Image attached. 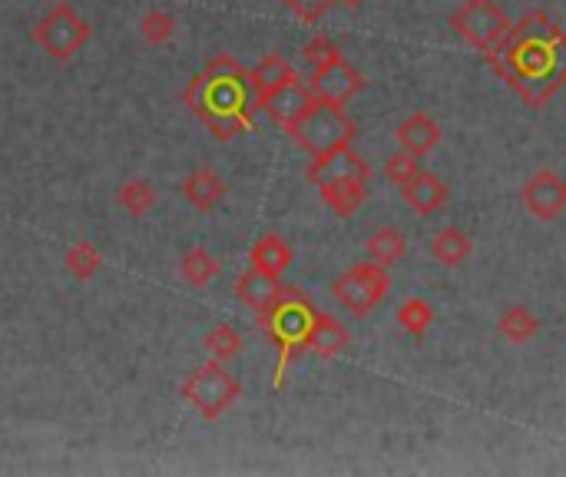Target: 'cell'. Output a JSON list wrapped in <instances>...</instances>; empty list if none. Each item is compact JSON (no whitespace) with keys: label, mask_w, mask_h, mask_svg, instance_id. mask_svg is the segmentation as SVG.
Masks as SVG:
<instances>
[{"label":"cell","mask_w":566,"mask_h":477,"mask_svg":"<svg viewBox=\"0 0 566 477\" xmlns=\"http://www.w3.org/2000/svg\"><path fill=\"white\" fill-rule=\"evenodd\" d=\"M312 106H315V96H312V90H308V80L295 76V80H289L285 86H279L272 96H265L255 110H265L272 123H279L285 133H292V129L298 126V120H302Z\"/></svg>","instance_id":"11"},{"label":"cell","mask_w":566,"mask_h":477,"mask_svg":"<svg viewBox=\"0 0 566 477\" xmlns=\"http://www.w3.org/2000/svg\"><path fill=\"white\" fill-rule=\"evenodd\" d=\"M295 76H298V73L292 70V63H289L282 53H269V56H262V63L249 70V86H252V96H255V103H252V106H259L265 96H272L279 86H285V83H289V80H295Z\"/></svg>","instance_id":"17"},{"label":"cell","mask_w":566,"mask_h":477,"mask_svg":"<svg viewBox=\"0 0 566 477\" xmlns=\"http://www.w3.org/2000/svg\"><path fill=\"white\" fill-rule=\"evenodd\" d=\"M521 196H524L527 212L534 219H541V222H554V219H560L566 212V179L560 173H554V169L534 173L524 183Z\"/></svg>","instance_id":"10"},{"label":"cell","mask_w":566,"mask_h":477,"mask_svg":"<svg viewBox=\"0 0 566 477\" xmlns=\"http://www.w3.org/2000/svg\"><path fill=\"white\" fill-rule=\"evenodd\" d=\"M179 276L192 286V289H206L216 276H219V259L206 249V246H192L182 262H179Z\"/></svg>","instance_id":"24"},{"label":"cell","mask_w":566,"mask_h":477,"mask_svg":"<svg viewBox=\"0 0 566 477\" xmlns=\"http://www.w3.org/2000/svg\"><path fill=\"white\" fill-rule=\"evenodd\" d=\"M488 56L521 93L527 83H544V93L551 96L566 83V37L547 13H531L521 27H511L507 40Z\"/></svg>","instance_id":"1"},{"label":"cell","mask_w":566,"mask_h":477,"mask_svg":"<svg viewBox=\"0 0 566 477\" xmlns=\"http://www.w3.org/2000/svg\"><path fill=\"white\" fill-rule=\"evenodd\" d=\"M182 398L206 418L216 422L222 418L239 398H242V385L235 375L226 372V362H206L199 369H192L182 382Z\"/></svg>","instance_id":"4"},{"label":"cell","mask_w":566,"mask_h":477,"mask_svg":"<svg viewBox=\"0 0 566 477\" xmlns=\"http://www.w3.org/2000/svg\"><path fill=\"white\" fill-rule=\"evenodd\" d=\"M63 269L76 279V282H90L99 269H103V256L90 239H76L66 252H63Z\"/></svg>","instance_id":"23"},{"label":"cell","mask_w":566,"mask_h":477,"mask_svg":"<svg viewBox=\"0 0 566 477\" xmlns=\"http://www.w3.org/2000/svg\"><path fill=\"white\" fill-rule=\"evenodd\" d=\"M302 56H305L312 66H318V63H328V60L342 56V50H338V43H335V40H328L325 33H318V37H312V40L302 46Z\"/></svg>","instance_id":"31"},{"label":"cell","mask_w":566,"mask_h":477,"mask_svg":"<svg viewBox=\"0 0 566 477\" xmlns=\"http://www.w3.org/2000/svg\"><path fill=\"white\" fill-rule=\"evenodd\" d=\"M202 345H206L209 359H216V362H232V359L242 352V335H239V329H235V325L219 322L216 329H209V332H206Z\"/></svg>","instance_id":"27"},{"label":"cell","mask_w":566,"mask_h":477,"mask_svg":"<svg viewBox=\"0 0 566 477\" xmlns=\"http://www.w3.org/2000/svg\"><path fill=\"white\" fill-rule=\"evenodd\" d=\"M451 27L471 46H478L484 53H494L511 33V17L494 0H468L461 10L451 13Z\"/></svg>","instance_id":"8"},{"label":"cell","mask_w":566,"mask_h":477,"mask_svg":"<svg viewBox=\"0 0 566 477\" xmlns=\"http://www.w3.org/2000/svg\"><path fill=\"white\" fill-rule=\"evenodd\" d=\"M338 0H285V7L302 20V23H318Z\"/></svg>","instance_id":"32"},{"label":"cell","mask_w":566,"mask_h":477,"mask_svg":"<svg viewBox=\"0 0 566 477\" xmlns=\"http://www.w3.org/2000/svg\"><path fill=\"white\" fill-rule=\"evenodd\" d=\"M497 332H501L507 342H514V345H524V342H531V339L541 332V319H537L531 309H524V305H514V309H507V312L497 319Z\"/></svg>","instance_id":"25"},{"label":"cell","mask_w":566,"mask_h":477,"mask_svg":"<svg viewBox=\"0 0 566 477\" xmlns=\"http://www.w3.org/2000/svg\"><path fill=\"white\" fill-rule=\"evenodd\" d=\"M249 262L269 276H282L292 266V246L279 236V232H265L252 242Z\"/></svg>","instance_id":"20"},{"label":"cell","mask_w":566,"mask_h":477,"mask_svg":"<svg viewBox=\"0 0 566 477\" xmlns=\"http://www.w3.org/2000/svg\"><path fill=\"white\" fill-rule=\"evenodd\" d=\"M401 196H405V203H408L418 216H434V212L448 203L451 189H448V183H444L438 173H424V169H421L411 183L401 186Z\"/></svg>","instance_id":"15"},{"label":"cell","mask_w":566,"mask_h":477,"mask_svg":"<svg viewBox=\"0 0 566 477\" xmlns=\"http://www.w3.org/2000/svg\"><path fill=\"white\" fill-rule=\"evenodd\" d=\"M249 70L229 56L219 53L209 60L202 73H196L186 86V106L209 126L216 139H232L245 129H252V110H249Z\"/></svg>","instance_id":"2"},{"label":"cell","mask_w":566,"mask_h":477,"mask_svg":"<svg viewBox=\"0 0 566 477\" xmlns=\"http://www.w3.org/2000/svg\"><path fill=\"white\" fill-rule=\"evenodd\" d=\"M391 289V276L388 266L378 262H358L352 269H345L335 282H332V299L348 309L355 319H368L375 312V305L388 295Z\"/></svg>","instance_id":"7"},{"label":"cell","mask_w":566,"mask_h":477,"mask_svg":"<svg viewBox=\"0 0 566 477\" xmlns=\"http://www.w3.org/2000/svg\"><path fill=\"white\" fill-rule=\"evenodd\" d=\"M315 305L298 292V289H285V295L275 302V309H269L265 315H259V329L279 345V365H275V388H282L285 372L295 359H302L308 352V329L315 322Z\"/></svg>","instance_id":"3"},{"label":"cell","mask_w":566,"mask_h":477,"mask_svg":"<svg viewBox=\"0 0 566 477\" xmlns=\"http://www.w3.org/2000/svg\"><path fill=\"white\" fill-rule=\"evenodd\" d=\"M368 176H371V166L352 146H338L322 156H312V166H308V183H315V186H328L338 179H365L368 183Z\"/></svg>","instance_id":"12"},{"label":"cell","mask_w":566,"mask_h":477,"mask_svg":"<svg viewBox=\"0 0 566 477\" xmlns=\"http://www.w3.org/2000/svg\"><path fill=\"white\" fill-rule=\"evenodd\" d=\"M90 33H93L90 20H86L73 3L60 0V3H53V7L36 20V27H33V43H36L46 56H53V60H70V56H76V53L90 43Z\"/></svg>","instance_id":"5"},{"label":"cell","mask_w":566,"mask_h":477,"mask_svg":"<svg viewBox=\"0 0 566 477\" xmlns=\"http://www.w3.org/2000/svg\"><path fill=\"white\" fill-rule=\"evenodd\" d=\"M385 173H388V179H391L395 186H405V183H411V179L421 173V156H415V153H408V149H398V153L388 156Z\"/></svg>","instance_id":"30"},{"label":"cell","mask_w":566,"mask_h":477,"mask_svg":"<svg viewBox=\"0 0 566 477\" xmlns=\"http://www.w3.org/2000/svg\"><path fill=\"white\" fill-rule=\"evenodd\" d=\"M398 322H401V329H405L408 335L421 339V335H428V329L434 325V309H431L424 299H408V302H401V309H398Z\"/></svg>","instance_id":"29"},{"label":"cell","mask_w":566,"mask_h":477,"mask_svg":"<svg viewBox=\"0 0 566 477\" xmlns=\"http://www.w3.org/2000/svg\"><path fill=\"white\" fill-rule=\"evenodd\" d=\"M348 342H352L348 329H345L335 315L318 312L315 322H312V329H308V342H305V345H308V352H315L318 359L332 362V359H338V355L348 349Z\"/></svg>","instance_id":"16"},{"label":"cell","mask_w":566,"mask_h":477,"mask_svg":"<svg viewBox=\"0 0 566 477\" xmlns=\"http://www.w3.org/2000/svg\"><path fill=\"white\" fill-rule=\"evenodd\" d=\"M395 139H398L401 149H408L415 156H428L441 143V126L428 113H411L408 120L398 123Z\"/></svg>","instance_id":"18"},{"label":"cell","mask_w":566,"mask_h":477,"mask_svg":"<svg viewBox=\"0 0 566 477\" xmlns=\"http://www.w3.org/2000/svg\"><path fill=\"white\" fill-rule=\"evenodd\" d=\"M308 156H322L328 149L338 146H352V139L358 136V123L345 113V106L335 103H315L298 126L289 133Z\"/></svg>","instance_id":"6"},{"label":"cell","mask_w":566,"mask_h":477,"mask_svg":"<svg viewBox=\"0 0 566 477\" xmlns=\"http://www.w3.org/2000/svg\"><path fill=\"white\" fill-rule=\"evenodd\" d=\"M182 196H186V203H189L192 209L212 212V209L229 196V186H226V179H222L216 169L199 166V169H192V173L182 179Z\"/></svg>","instance_id":"14"},{"label":"cell","mask_w":566,"mask_h":477,"mask_svg":"<svg viewBox=\"0 0 566 477\" xmlns=\"http://www.w3.org/2000/svg\"><path fill=\"white\" fill-rule=\"evenodd\" d=\"M156 203H159V196H156V186L149 179H126L119 186V206L136 219H143Z\"/></svg>","instance_id":"26"},{"label":"cell","mask_w":566,"mask_h":477,"mask_svg":"<svg viewBox=\"0 0 566 477\" xmlns=\"http://www.w3.org/2000/svg\"><path fill=\"white\" fill-rule=\"evenodd\" d=\"M471 236L464 232V229H458V226H448V229H441L434 239H431V256L441 262V266H448V269H454V266H461V262H468L471 259Z\"/></svg>","instance_id":"21"},{"label":"cell","mask_w":566,"mask_h":477,"mask_svg":"<svg viewBox=\"0 0 566 477\" xmlns=\"http://www.w3.org/2000/svg\"><path fill=\"white\" fill-rule=\"evenodd\" d=\"M405 249H408V242H405V236H401L395 226H381V229H375V232L368 236V242H365L368 259H371V262H378V266H395V262H401Z\"/></svg>","instance_id":"22"},{"label":"cell","mask_w":566,"mask_h":477,"mask_svg":"<svg viewBox=\"0 0 566 477\" xmlns=\"http://www.w3.org/2000/svg\"><path fill=\"white\" fill-rule=\"evenodd\" d=\"M176 30H179V23H176V17H172L169 10H146L143 20H139V33H143V40L153 43V46L169 43V40L176 37Z\"/></svg>","instance_id":"28"},{"label":"cell","mask_w":566,"mask_h":477,"mask_svg":"<svg viewBox=\"0 0 566 477\" xmlns=\"http://www.w3.org/2000/svg\"><path fill=\"white\" fill-rule=\"evenodd\" d=\"M322 193V203L338 216V219H348L355 216L365 199H368V183L365 179H338V183H328V186H318Z\"/></svg>","instance_id":"19"},{"label":"cell","mask_w":566,"mask_h":477,"mask_svg":"<svg viewBox=\"0 0 566 477\" xmlns=\"http://www.w3.org/2000/svg\"><path fill=\"white\" fill-rule=\"evenodd\" d=\"M235 295L245 309H252L255 315H265L269 309H275V302L285 295V286L279 282V276H269L262 269H245L235 282Z\"/></svg>","instance_id":"13"},{"label":"cell","mask_w":566,"mask_h":477,"mask_svg":"<svg viewBox=\"0 0 566 477\" xmlns=\"http://www.w3.org/2000/svg\"><path fill=\"white\" fill-rule=\"evenodd\" d=\"M338 3H342V7H348V10H355V7H361L365 0H338Z\"/></svg>","instance_id":"33"},{"label":"cell","mask_w":566,"mask_h":477,"mask_svg":"<svg viewBox=\"0 0 566 477\" xmlns=\"http://www.w3.org/2000/svg\"><path fill=\"white\" fill-rule=\"evenodd\" d=\"M308 90L315 96V103H335V106H345L355 93L365 90V76L345 60V56H335L328 63H318L308 76Z\"/></svg>","instance_id":"9"}]
</instances>
